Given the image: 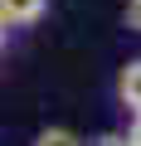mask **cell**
Segmentation results:
<instances>
[{
	"mask_svg": "<svg viewBox=\"0 0 141 146\" xmlns=\"http://www.w3.org/2000/svg\"><path fill=\"white\" fill-rule=\"evenodd\" d=\"M49 15V0H0V25L5 29H29Z\"/></svg>",
	"mask_w": 141,
	"mask_h": 146,
	"instance_id": "cell-1",
	"label": "cell"
},
{
	"mask_svg": "<svg viewBox=\"0 0 141 146\" xmlns=\"http://www.w3.org/2000/svg\"><path fill=\"white\" fill-rule=\"evenodd\" d=\"M117 102L141 112V58H126L122 73H117Z\"/></svg>",
	"mask_w": 141,
	"mask_h": 146,
	"instance_id": "cell-2",
	"label": "cell"
},
{
	"mask_svg": "<svg viewBox=\"0 0 141 146\" xmlns=\"http://www.w3.org/2000/svg\"><path fill=\"white\" fill-rule=\"evenodd\" d=\"M122 25L131 34H141V0H126V5H122Z\"/></svg>",
	"mask_w": 141,
	"mask_h": 146,
	"instance_id": "cell-4",
	"label": "cell"
},
{
	"mask_svg": "<svg viewBox=\"0 0 141 146\" xmlns=\"http://www.w3.org/2000/svg\"><path fill=\"white\" fill-rule=\"evenodd\" d=\"M34 146H88L73 127H44L39 136H34Z\"/></svg>",
	"mask_w": 141,
	"mask_h": 146,
	"instance_id": "cell-3",
	"label": "cell"
},
{
	"mask_svg": "<svg viewBox=\"0 0 141 146\" xmlns=\"http://www.w3.org/2000/svg\"><path fill=\"white\" fill-rule=\"evenodd\" d=\"M88 146H126V131H102V136H93Z\"/></svg>",
	"mask_w": 141,
	"mask_h": 146,
	"instance_id": "cell-5",
	"label": "cell"
},
{
	"mask_svg": "<svg viewBox=\"0 0 141 146\" xmlns=\"http://www.w3.org/2000/svg\"><path fill=\"white\" fill-rule=\"evenodd\" d=\"M0 44H5V25H0Z\"/></svg>",
	"mask_w": 141,
	"mask_h": 146,
	"instance_id": "cell-7",
	"label": "cell"
},
{
	"mask_svg": "<svg viewBox=\"0 0 141 146\" xmlns=\"http://www.w3.org/2000/svg\"><path fill=\"white\" fill-rule=\"evenodd\" d=\"M126 146H141V112H131V127H126Z\"/></svg>",
	"mask_w": 141,
	"mask_h": 146,
	"instance_id": "cell-6",
	"label": "cell"
}]
</instances>
